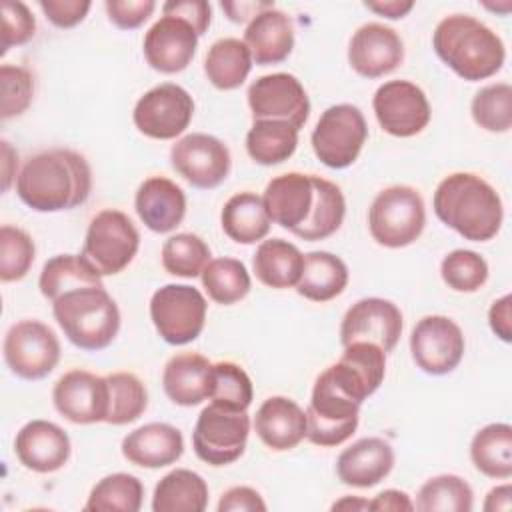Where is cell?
Instances as JSON below:
<instances>
[{
	"label": "cell",
	"instance_id": "cell-1",
	"mask_svg": "<svg viewBox=\"0 0 512 512\" xmlns=\"http://www.w3.org/2000/svg\"><path fill=\"white\" fill-rule=\"evenodd\" d=\"M90 192V164L70 148H52L34 154L16 176L18 198L36 212L72 210L84 204Z\"/></svg>",
	"mask_w": 512,
	"mask_h": 512
},
{
	"label": "cell",
	"instance_id": "cell-2",
	"mask_svg": "<svg viewBox=\"0 0 512 512\" xmlns=\"http://www.w3.org/2000/svg\"><path fill=\"white\" fill-rule=\"evenodd\" d=\"M432 206L442 224L470 242L492 240L504 220L500 194L472 172H454L442 178Z\"/></svg>",
	"mask_w": 512,
	"mask_h": 512
},
{
	"label": "cell",
	"instance_id": "cell-3",
	"mask_svg": "<svg viewBox=\"0 0 512 512\" xmlns=\"http://www.w3.org/2000/svg\"><path fill=\"white\" fill-rule=\"evenodd\" d=\"M432 48L454 74L468 82L494 76L506 60L502 38L470 14L444 16L434 28Z\"/></svg>",
	"mask_w": 512,
	"mask_h": 512
},
{
	"label": "cell",
	"instance_id": "cell-4",
	"mask_svg": "<svg viewBox=\"0 0 512 512\" xmlns=\"http://www.w3.org/2000/svg\"><path fill=\"white\" fill-rule=\"evenodd\" d=\"M52 314L64 336L80 350L98 352L120 330V310L104 286L70 290L52 302Z\"/></svg>",
	"mask_w": 512,
	"mask_h": 512
},
{
	"label": "cell",
	"instance_id": "cell-5",
	"mask_svg": "<svg viewBox=\"0 0 512 512\" xmlns=\"http://www.w3.org/2000/svg\"><path fill=\"white\" fill-rule=\"evenodd\" d=\"M424 226V200L412 186H388L380 190L370 204L368 228L380 246L404 248L420 238Z\"/></svg>",
	"mask_w": 512,
	"mask_h": 512
},
{
	"label": "cell",
	"instance_id": "cell-6",
	"mask_svg": "<svg viewBox=\"0 0 512 512\" xmlns=\"http://www.w3.org/2000/svg\"><path fill=\"white\" fill-rule=\"evenodd\" d=\"M360 402L350 398L324 370L318 374L306 408V438L322 448L346 442L358 428Z\"/></svg>",
	"mask_w": 512,
	"mask_h": 512
},
{
	"label": "cell",
	"instance_id": "cell-7",
	"mask_svg": "<svg viewBox=\"0 0 512 512\" xmlns=\"http://www.w3.org/2000/svg\"><path fill=\"white\" fill-rule=\"evenodd\" d=\"M248 434L250 416L246 410L210 402L196 418L192 446L202 462L210 466H228L244 454Z\"/></svg>",
	"mask_w": 512,
	"mask_h": 512
},
{
	"label": "cell",
	"instance_id": "cell-8",
	"mask_svg": "<svg viewBox=\"0 0 512 512\" xmlns=\"http://www.w3.org/2000/svg\"><path fill=\"white\" fill-rule=\"evenodd\" d=\"M368 138L364 114L354 104H334L326 108L310 136L316 158L334 170L356 162Z\"/></svg>",
	"mask_w": 512,
	"mask_h": 512
},
{
	"label": "cell",
	"instance_id": "cell-9",
	"mask_svg": "<svg viewBox=\"0 0 512 512\" xmlns=\"http://www.w3.org/2000/svg\"><path fill=\"white\" fill-rule=\"evenodd\" d=\"M206 310L204 294L188 284H166L150 298L152 324L172 346H184L202 334Z\"/></svg>",
	"mask_w": 512,
	"mask_h": 512
},
{
	"label": "cell",
	"instance_id": "cell-10",
	"mask_svg": "<svg viewBox=\"0 0 512 512\" xmlns=\"http://www.w3.org/2000/svg\"><path fill=\"white\" fill-rule=\"evenodd\" d=\"M140 234L134 222L120 210L98 212L86 230L82 254L102 276L120 274L136 256Z\"/></svg>",
	"mask_w": 512,
	"mask_h": 512
},
{
	"label": "cell",
	"instance_id": "cell-11",
	"mask_svg": "<svg viewBox=\"0 0 512 512\" xmlns=\"http://www.w3.org/2000/svg\"><path fill=\"white\" fill-rule=\"evenodd\" d=\"M4 360L24 380L46 378L60 362V340L40 320H20L4 336Z\"/></svg>",
	"mask_w": 512,
	"mask_h": 512
},
{
	"label": "cell",
	"instance_id": "cell-12",
	"mask_svg": "<svg viewBox=\"0 0 512 512\" xmlns=\"http://www.w3.org/2000/svg\"><path fill=\"white\" fill-rule=\"evenodd\" d=\"M194 100L178 84L164 82L144 92L132 112L134 126L148 138L172 140L192 122Z\"/></svg>",
	"mask_w": 512,
	"mask_h": 512
},
{
	"label": "cell",
	"instance_id": "cell-13",
	"mask_svg": "<svg viewBox=\"0 0 512 512\" xmlns=\"http://www.w3.org/2000/svg\"><path fill=\"white\" fill-rule=\"evenodd\" d=\"M462 328L448 316L430 314L416 322L410 334V352L416 366L430 376L450 374L464 358Z\"/></svg>",
	"mask_w": 512,
	"mask_h": 512
},
{
	"label": "cell",
	"instance_id": "cell-14",
	"mask_svg": "<svg viewBox=\"0 0 512 512\" xmlns=\"http://www.w3.org/2000/svg\"><path fill=\"white\" fill-rule=\"evenodd\" d=\"M376 120L384 132L396 138L420 134L430 122V102L420 86L410 80H388L372 98Z\"/></svg>",
	"mask_w": 512,
	"mask_h": 512
},
{
	"label": "cell",
	"instance_id": "cell-15",
	"mask_svg": "<svg viewBox=\"0 0 512 512\" xmlns=\"http://www.w3.org/2000/svg\"><path fill=\"white\" fill-rule=\"evenodd\" d=\"M246 96L254 120H280L300 130L310 116L308 94L302 82L288 72L256 78Z\"/></svg>",
	"mask_w": 512,
	"mask_h": 512
},
{
	"label": "cell",
	"instance_id": "cell-16",
	"mask_svg": "<svg viewBox=\"0 0 512 512\" xmlns=\"http://www.w3.org/2000/svg\"><path fill=\"white\" fill-rule=\"evenodd\" d=\"M172 168L194 188H216L230 172V150L228 146L204 132H192L176 140L170 148Z\"/></svg>",
	"mask_w": 512,
	"mask_h": 512
},
{
	"label": "cell",
	"instance_id": "cell-17",
	"mask_svg": "<svg viewBox=\"0 0 512 512\" xmlns=\"http://www.w3.org/2000/svg\"><path fill=\"white\" fill-rule=\"evenodd\" d=\"M402 326V312L394 302L378 296L362 298L354 302L342 318L340 344L374 342L384 352H390L402 336Z\"/></svg>",
	"mask_w": 512,
	"mask_h": 512
},
{
	"label": "cell",
	"instance_id": "cell-18",
	"mask_svg": "<svg viewBox=\"0 0 512 512\" xmlns=\"http://www.w3.org/2000/svg\"><path fill=\"white\" fill-rule=\"evenodd\" d=\"M52 402L58 414L74 424L106 422L108 382L106 376L88 370H70L62 374L52 388Z\"/></svg>",
	"mask_w": 512,
	"mask_h": 512
},
{
	"label": "cell",
	"instance_id": "cell-19",
	"mask_svg": "<svg viewBox=\"0 0 512 512\" xmlns=\"http://www.w3.org/2000/svg\"><path fill=\"white\" fill-rule=\"evenodd\" d=\"M196 30L178 16H160L144 34L142 50L150 68L176 74L188 68L198 48Z\"/></svg>",
	"mask_w": 512,
	"mask_h": 512
},
{
	"label": "cell",
	"instance_id": "cell-20",
	"mask_svg": "<svg viewBox=\"0 0 512 512\" xmlns=\"http://www.w3.org/2000/svg\"><path fill=\"white\" fill-rule=\"evenodd\" d=\"M404 60V42L398 32L380 22L362 24L350 38L348 62L364 78L394 72Z\"/></svg>",
	"mask_w": 512,
	"mask_h": 512
},
{
	"label": "cell",
	"instance_id": "cell-21",
	"mask_svg": "<svg viewBox=\"0 0 512 512\" xmlns=\"http://www.w3.org/2000/svg\"><path fill=\"white\" fill-rule=\"evenodd\" d=\"M326 372L350 398L362 404L384 380L386 352L374 342H350Z\"/></svg>",
	"mask_w": 512,
	"mask_h": 512
},
{
	"label": "cell",
	"instance_id": "cell-22",
	"mask_svg": "<svg viewBox=\"0 0 512 512\" xmlns=\"http://www.w3.org/2000/svg\"><path fill=\"white\" fill-rule=\"evenodd\" d=\"M68 434L50 420L26 422L14 438V454L18 462L38 474L60 470L70 458Z\"/></svg>",
	"mask_w": 512,
	"mask_h": 512
},
{
	"label": "cell",
	"instance_id": "cell-23",
	"mask_svg": "<svg viewBox=\"0 0 512 512\" xmlns=\"http://www.w3.org/2000/svg\"><path fill=\"white\" fill-rule=\"evenodd\" d=\"M262 200L270 220L294 234L314 206V178L300 172L280 174L266 184Z\"/></svg>",
	"mask_w": 512,
	"mask_h": 512
},
{
	"label": "cell",
	"instance_id": "cell-24",
	"mask_svg": "<svg viewBox=\"0 0 512 512\" xmlns=\"http://www.w3.org/2000/svg\"><path fill=\"white\" fill-rule=\"evenodd\" d=\"M394 448L378 436H366L344 448L336 460V474L342 484L372 488L394 468Z\"/></svg>",
	"mask_w": 512,
	"mask_h": 512
},
{
	"label": "cell",
	"instance_id": "cell-25",
	"mask_svg": "<svg viewBox=\"0 0 512 512\" xmlns=\"http://www.w3.org/2000/svg\"><path fill=\"white\" fill-rule=\"evenodd\" d=\"M134 208L148 230L168 234L186 216V194L170 178L150 176L138 186Z\"/></svg>",
	"mask_w": 512,
	"mask_h": 512
},
{
	"label": "cell",
	"instance_id": "cell-26",
	"mask_svg": "<svg viewBox=\"0 0 512 512\" xmlns=\"http://www.w3.org/2000/svg\"><path fill=\"white\" fill-rule=\"evenodd\" d=\"M306 428V410L286 396L266 398L254 416V430L258 438L276 452L296 448L306 438Z\"/></svg>",
	"mask_w": 512,
	"mask_h": 512
},
{
	"label": "cell",
	"instance_id": "cell-27",
	"mask_svg": "<svg viewBox=\"0 0 512 512\" xmlns=\"http://www.w3.org/2000/svg\"><path fill=\"white\" fill-rule=\"evenodd\" d=\"M122 456L142 468H164L180 460L184 454L182 432L166 422H150L132 432L122 440Z\"/></svg>",
	"mask_w": 512,
	"mask_h": 512
},
{
	"label": "cell",
	"instance_id": "cell-28",
	"mask_svg": "<svg viewBox=\"0 0 512 512\" xmlns=\"http://www.w3.org/2000/svg\"><path fill=\"white\" fill-rule=\"evenodd\" d=\"M166 396L178 406H198L210 400L212 362L196 352L172 356L162 372Z\"/></svg>",
	"mask_w": 512,
	"mask_h": 512
},
{
	"label": "cell",
	"instance_id": "cell-29",
	"mask_svg": "<svg viewBox=\"0 0 512 512\" xmlns=\"http://www.w3.org/2000/svg\"><path fill=\"white\" fill-rule=\"evenodd\" d=\"M244 44L252 54V62L260 66L284 62L294 48V26L290 16L276 8L262 10L248 22Z\"/></svg>",
	"mask_w": 512,
	"mask_h": 512
},
{
	"label": "cell",
	"instance_id": "cell-30",
	"mask_svg": "<svg viewBox=\"0 0 512 512\" xmlns=\"http://www.w3.org/2000/svg\"><path fill=\"white\" fill-rule=\"evenodd\" d=\"M304 266V254L296 244L284 238L262 240L252 256V270L256 278L276 290L292 288L298 284Z\"/></svg>",
	"mask_w": 512,
	"mask_h": 512
},
{
	"label": "cell",
	"instance_id": "cell-31",
	"mask_svg": "<svg viewBox=\"0 0 512 512\" xmlns=\"http://www.w3.org/2000/svg\"><path fill=\"white\" fill-rule=\"evenodd\" d=\"M224 234L238 244H256L270 232V216L262 196L254 192H238L230 196L220 212Z\"/></svg>",
	"mask_w": 512,
	"mask_h": 512
},
{
	"label": "cell",
	"instance_id": "cell-32",
	"mask_svg": "<svg viewBox=\"0 0 512 512\" xmlns=\"http://www.w3.org/2000/svg\"><path fill=\"white\" fill-rule=\"evenodd\" d=\"M348 284V266L332 252L314 250L304 254V266L296 292L312 302H328L344 292Z\"/></svg>",
	"mask_w": 512,
	"mask_h": 512
},
{
	"label": "cell",
	"instance_id": "cell-33",
	"mask_svg": "<svg viewBox=\"0 0 512 512\" xmlns=\"http://www.w3.org/2000/svg\"><path fill=\"white\" fill-rule=\"evenodd\" d=\"M208 506L206 480L188 468H176L160 478L152 494L154 512H202Z\"/></svg>",
	"mask_w": 512,
	"mask_h": 512
},
{
	"label": "cell",
	"instance_id": "cell-34",
	"mask_svg": "<svg viewBox=\"0 0 512 512\" xmlns=\"http://www.w3.org/2000/svg\"><path fill=\"white\" fill-rule=\"evenodd\" d=\"M44 298L54 302L62 294L84 288V286H104L102 274L84 254H58L46 260L38 280Z\"/></svg>",
	"mask_w": 512,
	"mask_h": 512
},
{
	"label": "cell",
	"instance_id": "cell-35",
	"mask_svg": "<svg viewBox=\"0 0 512 512\" xmlns=\"http://www.w3.org/2000/svg\"><path fill=\"white\" fill-rule=\"evenodd\" d=\"M470 460L480 474L508 480L512 476V426L494 422L480 428L470 442Z\"/></svg>",
	"mask_w": 512,
	"mask_h": 512
},
{
	"label": "cell",
	"instance_id": "cell-36",
	"mask_svg": "<svg viewBox=\"0 0 512 512\" xmlns=\"http://www.w3.org/2000/svg\"><path fill=\"white\" fill-rule=\"evenodd\" d=\"M252 70V54L244 40L220 38L204 58V74L218 90L238 88Z\"/></svg>",
	"mask_w": 512,
	"mask_h": 512
},
{
	"label": "cell",
	"instance_id": "cell-37",
	"mask_svg": "<svg viewBox=\"0 0 512 512\" xmlns=\"http://www.w3.org/2000/svg\"><path fill=\"white\" fill-rule=\"evenodd\" d=\"M314 206L310 210L308 220L294 232V236L316 242L332 236L344 222L346 216V200L340 190L330 180L314 176Z\"/></svg>",
	"mask_w": 512,
	"mask_h": 512
},
{
	"label": "cell",
	"instance_id": "cell-38",
	"mask_svg": "<svg viewBox=\"0 0 512 512\" xmlns=\"http://www.w3.org/2000/svg\"><path fill=\"white\" fill-rule=\"evenodd\" d=\"M298 146V130L280 120H254L246 134L248 156L262 166H274L288 160Z\"/></svg>",
	"mask_w": 512,
	"mask_h": 512
},
{
	"label": "cell",
	"instance_id": "cell-39",
	"mask_svg": "<svg viewBox=\"0 0 512 512\" xmlns=\"http://www.w3.org/2000/svg\"><path fill=\"white\" fill-rule=\"evenodd\" d=\"M200 278L208 298L222 306L240 302L252 288V280L244 262L228 256L210 260L204 266Z\"/></svg>",
	"mask_w": 512,
	"mask_h": 512
},
{
	"label": "cell",
	"instance_id": "cell-40",
	"mask_svg": "<svg viewBox=\"0 0 512 512\" xmlns=\"http://www.w3.org/2000/svg\"><path fill=\"white\" fill-rule=\"evenodd\" d=\"M144 486L126 472L108 474L94 484L84 504L88 512H138L142 508Z\"/></svg>",
	"mask_w": 512,
	"mask_h": 512
},
{
	"label": "cell",
	"instance_id": "cell-41",
	"mask_svg": "<svg viewBox=\"0 0 512 512\" xmlns=\"http://www.w3.org/2000/svg\"><path fill=\"white\" fill-rule=\"evenodd\" d=\"M472 506V486L456 474H440L426 480L420 486L414 502V508L420 512H470Z\"/></svg>",
	"mask_w": 512,
	"mask_h": 512
},
{
	"label": "cell",
	"instance_id": "cell-42",
	"mask_svg": "<svg viewBox=\"0 0 512 512\" xmlns=\"http://www.w3.org/2000/svg\"><path fill=\"white\" fill-rule=\"evenodd\" d=\"M108 382V416L106 424L124 426L138 420L148 406V392L132 372H112Z\"/></svg>",
	"mask_w": 512,
	"mask_h": 512
},
{
	"label": "cell",
	"instance_id": "cell-43",
	"mask_svg": "<svg viewBox=\"0 0 512 512\" xmlns=\"http://www.w3.org/2000/svg\"><path fill=\"white\" fill-rule=\"evenodd\" d=\"M162 266L168 274L180 278H196L212 260L210 246L192 232L170 236L162 246Z\"/></svg>",
	"mask_w": 512,
	"mask_h": 512
},
{
	"label": "cell",
	"instance_id": "cell-44",
	"mask_svg": "<svg viewBox=\"0 0 512 512\" xmlns=\"http://www.w3.org/2000/svg\"><path fill=\"white\" fill-rule=\"evenodd\" d=\"M474 122L488 132H508L512 128V86L494 82L480 88L470 104Z\"/></svg>",
	"mask_w": 512,
	"mask_h": 512
},
{
	"label": "cell",
	"instance_id": "cell-45",
	"mask_svg": "<svg viewBox=\"0 0 512 512\" xmlns=\"http://www.w3.org/2000/svg\"><path fill=\"white\" fill-rule=\"evenodd\" d=\"M440 276L454 292H476L488 280V262L474 250L458 248L442 258Z\"/></svg>",
	"mask_w": 512,
	"mask_h": 512
},
{
	"label": "cell",
	"instance_id": "cell-46",
	"mask_svg": "<svg viewBox=\"0 0 512 512\" xmlns=\"http://www.w3.org/2000/svg\"><path fill=\"white\" fill-rule=\"evenodd\" d=\"M254 398L252 380L246 370L234 362H216L212 364V388L210 402L234 408L248 410Z\"/></svg>",
	"mask_w": 512,
	"mask_h": 512
},
{
	"label": "cell",
	"instance_id": "cell-47",
	"mask_svg": "<svg viewBox=\"0 0 512 512\" xmlns=\"http://www.w3.org/2000/svg\"><path fill=\"white\" fill-rule=\"evenodd\" d=\"M34 240L22 228L4 224L0 228V280H22L34 262Z\"/></svg>",
	"mask_w": 512,
	"mask_h": 512
},
{
	"label": "cell",
	"instance_id": "cell-48",
	"mask_svg": "<svg viewBox=\"0 0 512 512\" xmlns=\"http://www.w3.org/2000/svg\"><path fill=\"white\" fill-rule=\"evenodd\" d=\"M0 86H2V106L0 116L2 120L20 116L32 102L34 96V78L32 74L14 64L0 66Z\"/></svg>",
	"mask_w": 512,
	"mask_h": 512
},
{
	"label": "cell",
	"instance_id": "cell-49",
	"mask_svg": "<svg viewBox=\"0 0 512 512\" xmlns=\"http://www.w3.org/2000/svg\"><path fill=\"white\" fill-rule=\"evenodd\" d=\"M36 32V20L24 2H2V44L0 54L4 56L12 46H22L32 40Z\"/></svg>",
	"mask_w": 512,
	"mask_h": 512
},
{
	"label": "cell",
	"instance_id": "cell-50",
	"mask_svg": "<svg viewBox=\"0 0 512 512\" xmlns=\"http://www.w3.org/2000/svg\"><path fill=\"white\" fill-rule=\"evenodd\" d=\"M108 20L122 28V30H134L142 26L152 12L156 10L154 0H106L104 2Z\"/></svg>",
	"mask_w": 512,
	"mask_h": 512
},
{
	"label": "cell",
	"instance_id": "cell-51",
	"mask_svg": "<svg viewBox=\"0 0 512 512\" xmlns=\"http://www.w3.org/2000/svg\"><path fill=\"white\" fill-rule=\"evenodd\" d=\"M38 6L54 26L74 28L86 18L92 2L90 0H40Z\"/></svg>",
	"mask_w": 512,
	"mask_h": 512
},
{
	"label": "cell",
	"instance_id": "cell-52",
	"mask_svg": "<svg viewBox=\"0 0 512 512\" xmlns=\"http://www.w3.org/2000/svg\"><path fill=\"white\" fill-rule=\"evenodd\" d=\"M162 12L186 20L198 36H202L208 30L212 20V6L204 0H172L162 6Z\"/></svg>",
	"mask_w": 512,
	"mask_h": 512
},
{
	"label": "cell",
	"instance_id": "cell-53",
	"mask_svg": "<svg viewBox=\"0 0 512 512\" xmlns=\"http://www.w3.org/2000/svg\"><path fill=\"white\" fill-rule=\"evenodd\" d=\"M264 512L266 502L250 486H234L226 490L218 502V512Z\"/></svg>",
	"mask_w": 512,
	"mask_h": 512
},
{
	"label": "cell",
	"instance_id": "cell-54",
	"mask_svg": "<svg viewBox=\"0 0 512 512\" xmlns=\"http://www.w3.org/2000/svg\"><path fill=\"white\" fill-rule=\"evenodd\" d=\"M490 330L502 340L512 342V296L504 294L492 302L488 310Z\"/></svg>",
	"mask_w": 512,
	"mask_h": 512
},
{
	"label": "cell",
	"instance_id": "cell-55",
	"mask_svg": "<svg viewBox=\"0 0 512 512\" xmlns=\"http://www.w3.org/2000/svg\"><path fill=\"white\" fill-rule=\"evenodd\" d=\"M370 510H392V512H410L414 510V502L410 500V496L402 490H382L380 494L374 496V500H370Z\"/></svg>",
	"mask_w": 512,
	"mask_h": 512
},
{
	"label": "cell",
	"instance_id": "cell-56",
	"mask_svg": "<svg viewBox=\"0 0 512 512\" xmlns=\"http://www.w3.org/2000/svg\"><path fill=\"white\" fill-rule=\"evenodd\" d=\"M222 10L228 14V18L232 22H246V20H252L256 14H260L262 10H268V8H274V2H256V0H240V2H222L220 4Z\"/></svg>",
	"mask_w": 512,
	"mask_h": 512
},
{
	"label": "cell",
	"instance_id": "cell-57",
	"mask_svg": "<svg viewBox=\"0 0 512 512\" xmlns=\"http://www.w3.org/2000/svg\"><path fill=\"white\" fill-rule=\"evenodd\" d=\"M364 6L376 12L378 16L398 20V18H404L414 8V2L412 0H376V2L368 0L364 2Z\"/></svg>",
	"mask_w": 512,
	"mask_h": 512
},
{
	"label": "cell",
	"instance_id": "cell-58",
	"mask_svg": "<svg viewBox=\"0 0 512 512\" xmlns=\"http://www.w3.org/2000/svg\"><path fill=\"white\" fill-rule=\"evenodd\" d=\"M18 170V152L10 146V142L2 140V190L6 192L10 188V182Z\"/></svg>",
	"mask_w": 512,
	"mask_h": 512
},
{
	"label": "cell",
	"instance_id": "cell-59",
	"mask_svg": "<svg viewBox=\"0 0 512 512\" xmlns=\"http://www.w3.org/2000/svg\"><path fill=\"white\" fill-rule=\"evenodd\" d=\"M510 496H512V486L510 484H502L496 486L488 492L486 500H484V510L486 512H496V510H510Z\"/></svg>",
	"mask_w": 512,
	"mask_h": 512
},
{
	"label": "cell",
	"instance_id": "cell-60",
	"mask_svg": "<svg viewBox=\"0 0 512 512\" xmlns=\"http://www.w3.org/2000/svg\"><path fill=\"white\" fill-rule=\"evenodd\" d=\"M370 510V502L358 496H344L342 500L332 504V510Z\"/></svg>",
	"mask_w": 512,
	"mask_h": 512
}]
</instances>
